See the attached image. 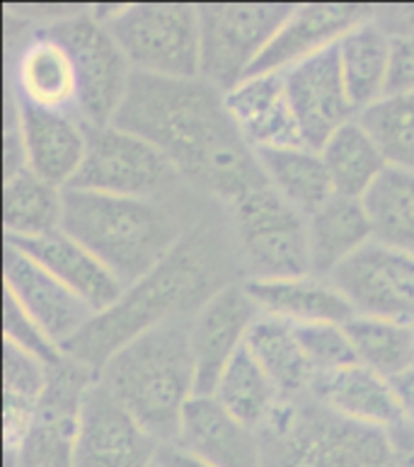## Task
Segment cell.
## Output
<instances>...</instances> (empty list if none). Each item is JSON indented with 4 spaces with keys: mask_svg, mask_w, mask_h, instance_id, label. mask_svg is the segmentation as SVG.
Listing matches in <instances>:
<instances>
[{
    "mask_svg": "<svg viewBox=\"0 0 414 467\" xmlns=\"http://www.w3.org/2000/svg\"><path fill=\"white\" fill-rule=\"evenodd\" d=\"M213 398L254 431L272 417V411L281 402L279 390L247 347H243L228 363L213 390Z\"/></svg>",
    "mask_w": 414,
    "mask_h": 467,
    "instance_id": "obj_32",
    "label": "cell"
},
{
    "mask_svg": "<svg viewBox=\"0 0 414 467\" xmlns=\"http://www.w3.org/2000/svg\"><path fill=\"white\" fill-rule=\"evenodd\" d=\"M264 180L303 216H313L335 196L323 155L313 148H264L254 150Z\"/></svg>",
    "mask_w": 414,
    "mask_h": 467,
    "instance_id": "obj_26",
    "label": "cell"
},
{
    "mask_svg": "<svg viewBox=\"0 0 414 467\" xmlns=\"http://www.w3.org/2000/svg\"><path fill=\"white\" fill-rule=\"evenodd\" d=\"M175 446L213 467H262L260 436L213 395H194L180 421Z\"/></svg>",
    "mask_w": 414,
    "mask_h": 467,
    "instance_id": "obj_20",
    "label": "cell"
},
{
    "mask_svg": "<svg viewBox=\"0 0 414 467\" xmlns=\"http://www.w3.org/2000/svg\"><path fill=\"white\" fill-rule=\"evenodd\" d=\"M245 288L262 315L276 317L288 325H347L354 317L349 300L332 286L330 279L303 274L288 279L245 281Z\"/></svg>",
    "mask_w": 414,
    "mask_h": 467,
    "instance_id": "obj_24",
    "label": "cell"
},
{
    "mask_svg": "<svg viewBox=\"0 0 414 467\" xmlns=\"http://www.w3.org/2000/svg\"><path fill=\"white\" fill-rule=\"evenodd\" d=\"M393 39L371 20L361 22L337 44L339 66L357 112L386 98Z\"/></svg>",
    "mask_w": 414,
    "mask_h": 467,
    "instance_id": "obj_30",
    "label": "cell"
},
{
    "mask_svg": "<svg viewBox=\"0 0 414 467\" xmlns=\"http://www.w3.org/2000/svg\"><path fill=\"white\" fill-rule=\"evenodd\" d=\"M98 373L66 356L49 370V380L36 405L35 421L13 453L7 467H76L78 419L88 388Z\"/></svg>",
    "mask_w": 414,
    "mask_h": 467,
    "instance_id": "obj_11",
    "label": "cell"
},
{
    "mask_svg": "<svg viewBox=\"0 0 414 467\" xmlns=\"http://www.w3.org/2000/svg\"><path fill=\"white\" fill-rule=\"evenodd\" d=\"M320 155L335 194L347 199H366V194L376 187V182L390 168L380 148L373 143L364 126L358 124V119L332 133Z\"/></svg>",
    "mask_w": 414,
    "mask_h": 467,
    "instance_id": "obj_29",
    "label": "cell"
},
{
    "mask_svg": "<svg viewBox=\"0 0 414 467\" xmlns=\"http://www.w3.org/2000/svg\"><path fill=\"white\" fill-rule=\"evenodd\" d=\"M295 337L301 342V349L308 358L313 373L345 368L351 363H358L354 347L345 332V325H330V322H317V325H298Z\"/></svg>",
    "mask_w": 414,
    "mask_h": 467,
    "instance_id": "obj_35",
    "label": "cell"
},
{
    "mask_svg": "<svg viewBox=\"0 0 414 467\" xmlns=\"http://www.w3.org/2000/svg\"><path fill=\"white\" fill-rule=\"evenodd\" d=\"M405 92H414V36L393 39L390 44L386 95H405Z\"/></svg>",
    "mask_w": 414,
    "mask_h": 467,
    "instance_id": "obj_38",
    "label": "cell"
},
{
    "mask_svg": "<svg viewBox=\"0 0 414 467\" xmlns=\"http://www.w3.org/2000/svg\"><path fill=\"white\" fill-rule=\"evenodd\" d=\"M371 240H376V235L364 199L335 194L313 216H308L310 269L316 276L327 279Z\"/></svg>",
    "mask_w": 414,
    "mask_h": 467,
    "instance_id": "obj_25",
    "label": "cell"
},
{
    "mask_svg": "<svg viewBox=\"0 0 414 467\" xmlns=\"http://www.w3.org/2000/svg\"><path fill=\"white\" fill-rule=\"evenodd\" d=\"M371 17V5H294L247 78L286 73L303 61L337 47L351 29Z\"/></svg>",
    "mask_w": 414,
    "mask_h": 467,
    "instance_id": "obj_18",
    "label": "cell"
},
{
    "mask_svg": "<svg viewBox=\"0 0 414 467\" xmlns=\"http://www.w3.org/2000/svg\"><path fill=\"white\" fill-rule=\"evenodd\" d=\"M7 90L47 112L80 117V85L73 57L47 27L29 29L7 58Z\"/></svg>",
    "mask_w": 414,
    "mask_h": 467,
    "instance_id": "obj_14",
    "label": "cell"
},
{
    "mask_svg": "<svg viewBox=\"0 0 414 467\" xmlns=\"http://www.w3.org/2000/svg\"><path fill=\"white\" fill-rule=\"evenodd\" d=\"M225 209L245 281L313 274L308 218L269 184L247 192Z\"/></svg>",
    "mask_w": 414,
    "mask_h": 467,
    "instance_id": "obj_7",
    "label": "cell"
},
{
    "mask_svg": "<svg viewBox=\"0 0 414 467\" xmlns=\"http://www.w3.org/2000/svg\"><path fill=\"white\" fill-rule=\"evenodd\" d=\"M98 378L160 446L175 443L184 407L197 395L190 320L139 335L99 368Z\"/></svg>",
    "mask_w": 414,
    "mask_h": 467,
    "instance_id": "obj_4",
    "label": "cell"
},
{
    "mask_svg": "<svg viewBox=\"0 0 414 467\" xmlns=\"http://www.w3.org/2000/svg\"><path fill=\"white\" fill-rule=\"evenodd\" d=\"M225 109L253 150L305 146L284 73L245 78L225 92Z\"/></svg>",
    "mask_w": 414,
    "mask_h": 467,
    "instance_id": "obj_19",
    "label": "cell"
},
{
    "mask_svg": "<svg viewBox=\"0 0 414 467\" xmlns=\"http://www.w3.org/2000/svg\"><path fill=\"white\" fill-rule=\"evenodd\" d=\"M153 467H162V465H158V462H155V465Z\"/></svg>",
    "mask_w": 414,
    "mask_h": 467,
    "instance_id": "obj_43",
    "label": "cell"
},
{
    "mask_svg": "<svg viewBox=\"0 0 414 467\" xmlns=\"http://www.w3.org/2000/svg\"><path fill=\"white\" fill-rule=\"evenodd\" d=\"M373 22H376L390 39L414 36V5L373 7Z\"/></svg>",
    "mask_w": 414,
    "mask_h": 467,
    "instance_id": "obj_39",
    "label": "cell"
},
{
    "mask_svg": "<svg viewBox=\"0 0 414 467\" xmlns=\"http://www.w3.org/2000/svg\"><path fill=\"white\" fill-rule=\"evenodd\" d=\"M294 5L233 3L199 5L202 78L216 90L231 92L243 83Z\"/></svg>",
    "mask_w": 414,
    "mask_h": 467,
    "instance_id": "obj_10",
    "label": "cell"
},
{
    "mask_svg": "<svg viewBox=\"0 0 414 467\" xmlns=\"http://www.w3.org/2000/svg\"><path fill=\"white\" fill-rule=\"evenodd\" d=\"M73 57L85 126H109L127 99L134 68L95 10H68L42 25Z\"/></svg>",
    "mask_w": 414,
    "mask_h": 467,
    "instance_id": "obj_9",
    "label": "cell"
},
{
    "mask_svg": "<svg viewBox=\"0 0 414 467\" xmlns=\"http://www.w3.org/2000/svg\"><path fill=\"white\" fill-rule=\"evenodd\" d=\"M114 126L153 143L191 192L223 206L267 184L257 155L225 109V95L204 78L134 73Z\"/></svg>",
    "mask_w": 414,
    "mask_h": 467,
    "instance_id": "obj_1",
    "label": "cell"
},
{
    "mask_svg": "<svg viewBox=\"0 0 414 467\" xmlns=\"http://www.w3.org/2000/svg\"><path fill=\"white\" fill-rule=\"evenodd\" d=\"M390 385H393L395 400H398V407H400L402 421L414 426V366L398 378H393Z\"/></svg>",
    "mask_w": 414,
    "mask_h": 467,
    "instance_id": "obj_41",
    "label": "cell"
},
{
    "mask_svg": "<svg viewBox=\"0 0 414 467\" xmlns=\"http://www.w3.org/2000/svg\"><path fill=\"white\" fill-rule=\"evenodd\" d=\"M247 351L254 356L262 370L279 390L281 400L305 398L313 383V368L303 354L295 327L276 317L260 315L250 329L245 342Z\"/></svg>",
    "mask_w": 414,
    "mask_h": 467,
    "instance_id": "obj_27",
    "label": "cell"
},
{
    "mask_svg": "<svg viewBox=\"0 0 414 467\" xmlns=\"http://www.w3.org/2000/svg\"><path fill=\"white\" fill-rule=\"evenodd\" d=\"M354 313L414 325V257L378 240L327 276Z\"/></svg>",
    "mask_w": 414,
    "mask_h": 467,
    "instance_id": "obj_12",
    "label": "cell"
},
{
    "mask_svg": "<svg viewBox=\"0 0 414 467\" xmlns=\"http://www.w3.org/2000/svg\"><path fill=\"white\" fill-rule=\"evenodd\" d=\"M17 99V98H15ZM27 170L58 189H68L88 150V126L76 114L47 112L17 99Z\"/></svg>",
    "mask_w": 414,
    "mask_h": 467,
    "instance_id": "obj_21",
    "label": "cell"
},
{
    "mask_svg": "<svg viewBox=\"0 0 414 467\" xmlns=\"http://www.w3.org/2000/svg\"><path fill=\"white\" fill-rule=\"evenodd\" d=\"M245 281L231 284L190 320V347L197 370V395H213L218 380L247 342L250 329L260 317Z\"/></svg>",
    "mask_w": 414,
    "mask_h": 467,
    "instance_id": "obj_15",
    "label": "cell"
},
{
    "mask_svg": "<svg viewBox=\"0 0 414 467\" xmlns=\"http://www.w3.org/2000/svg\"><path fill=\"white\" fill-rule=\"evenodd\" d=\"M129 58L134 73L194 80L202 78L199 5L140 3L95 10Z\"/></svg>",
    "mask_w": 414,
    "mask_h": 467,
    "instance_id": "obj_6",
    "label": "cell"
},
{
    "mask_svg": "<svg viewBox=\"0 0 414 467\" xmlns=\"http://www.w3.org/2000/svg\"><path fill=\"white\" fill-rule=\"evenodd\" d=\"M262 467H395L386 431L354 424L316 400H281L257 429Z\"/></svg>",
    "mask_w": 414,
    "mask_h": 467,
    "instance_id": "obj_5",
    "label": "cell"
},
{
    "mask_svg": "<svg viewBox=\"0 0 414 467\" xmlns=\"http://www.w3.org/2000/svg\"><path fill=\"white\" fill-rule=\"evenodd\" d=\"M3 276L5 291L61 349L98 317L95 307L10 243L3 250Z\"/></svg>",
    "mask_w": 414,
    "mask_h": 467,
    "instance_id": "obj_16",
    "label": "cell"
},
{
    "mask_svg": "<svg viewBox=\"0 0 414 467\" xmlns=\"http://www.w3.org/2000/svg\"><path fill=\"white\" fill-rule=\"evenodd\" d=\"M158 451L160 443L98 378L80 407L76 467H153Z\"/></svg>",
    "mask_w": 414,
    "mask_h": 467,
    "instance_id": "obj_13",
    "label": "cell"
},
{
    "mask_svg": "<svg viewBox=\"0 0 414 467\" xmlns=\"http://www.w3.org/2000/svg\"><path fill=\"white\" fill-rule=\"evenodd\" d=\"M206 202L191 189L165 202L66 189L61 231L129 288L175 250Z\"/></svg>",
    "mask_w": 414,
    "mask_h": 467,
    "instance_id": "obj_3",
    "label": "cell"
},
{
    "mask_svg": "<svg viewBox=\"0 0 414 467\" xmlns=\"http://www.w3.org/2000/svg\"><path fill=\"white\" fill-rule=\"evenodd\" d=\"M388 448L395 467H414V426L398 421L386 431Z\"/></svg>",
    "mask_w": 414,
    "mask_h": 467,
    "instance_id": "obj_40",
    "label": "cell"
},
{
    "mask_svg": "<svg viewBox=\"0 0 414 467\" xmlns=\"http://www.w3.org/2000/svg\"><path fill=\"white\" fill-rule=\"evenodd\" d=\"M286 90L305 146L323 150L335 131L357 119L339 66L337 47L286 70Z\"/></svg>",
    "mask_w": 414,
    "mask_h": 467,
    "instance_id": "obj_17",
    "label": "cell"
},
{
    "mask_svg": "<svg viewBox=\"0 0 414 467\" xmlns=\"http://www.w3.org/2000/svg\"><path fill=\"white\" fill-rule=\"evenodd\" d=\"M345 332L358 363L388 380L414 366V325L354 315Z\"/></svg>",
    "mask_w": 414,
    "mask_h": 467,
    "instance_id": "obj_31",
    "label": "cell"
},
{
    "mask_svg": "<svg viewBox=\"0 0 414 467\" xmlns=\"http://www.w3.org/2000/svg\"><path fill=\"white\" fill-rule=\"evenodd\" d=\"M3 342L15 344L25 354L35 356L49 368L58 366L66 358V351L29 317L17 300L5 291L3 300Z\"/></svg>",
    "mask_w": 414,
    "mask_h": 467,
    "instance_id": "obj_36",
    "label": "cell"
},
{
    "mask_svg": "<svg viewBox=\"0 0 414 467\" xmlns=\"http://www.w3.org/2000/svg\"><path fill=\"white\" fill-rule=\"evenodd\" d=\"M238 281H245V272L228 209L209 199L175 250L99 313L66 347V356L99 373L124 344L168 322L191 320L218 291Z\"/></svg>",
    "mask_w": 414,
    "mask_h": 467,
    "instance_id": "obj_2",
    "label": "cell"
},
{
    "mask_svg": "<svg viewBox=\"0 0 414 467\" xmlns=\"http://www.w3.org/2000/svg\"><path fill=\"white\" fill-rule=\"evenodd\" d=\"M357 119L390 168L414 172V92L386 95Z\"/></svg>",
    "mask_w": 414,
    "mask_h": 467,
    "instance_id": "obj_34",
    "label": "cell"
},
{
    "mask_svg": "<svg viewBox=\"0 0 414 467\" xmlns=\"http://www.w3.org/2000/svg\"><path fill=\"white\" fill-rule=\"evenodd\" d=\"M15 244L29 259L47 269L51 276H57L61 284L78 293L80 298L99 313H105L124 296L127 286L92 254L88 247L66 235L64 231L51 235L35 237V240H7Z\"/></svg>",
    "mask_w": 414,
    "mask_h": 467,
    "instance_id": "obj_23",
    "label": "cell"
},
{
    "mask_svg": "<svg viewBox=\"0 0 414 467\" xmlns=\"http://www.w3.org/2000/svg\"><path fill=\"white\" fill-rule=\"evenodd\" d=\"M364 203L376 240L414 257V172L388 168Z\"/></svg>",
    "mask_w": 414,
    "mask_h": 467,
    "instance_id": "obj_33",
    "label": "cell"
},
{
    "mask_svg": "<svg viewBox=\"0 0 414 467\" xmlns=\"http://www.w3.org/2000/svg\"><path fill=\"white\" fill-rule=\"evenodd\" d=\"M49 370L39 358L25 354L15 344L3 342V395L39 405Z\"/></svg>",
    "mask_w": 414,
    "mask_h": 467,
    "instance_id": "obj_37",
    "label": "cell"
},
{
    "mask_svg": "<svg viewBox=\"0 0 414 467\" xmlns=\"http://www.w3.org/2000/svg\"><path fill=\"white\" fill-rule=\"evenodd\" d=\"M68 189L165 202L187 192L182 175L153 143L119 126H88V150Z\"/></svg>",
    "mask_w": 414,
    "mask_h": 467,
    "instance_id": "obj_8",
    "label": "cell"
},
{
    "mask_svg": "<svg viewBox=\"0 0 414 467\" xmlns=\"http://www.w3.org/2000/svg\"><path fill=\"white\" fill-rule=\"evenodd\" d=\"M64 192L29 170L3 182V228L7 240H35L61 231Z\"/></svg>",
    "mask_w": 414,
    "mask_h": 467,
    "instance_id": "obj_28",
    "label": "cell"
},
{
    "mask_svg": "<svg viewBox=\"0 0 414 467\" xmlns=\"http://www.w3.org/2000/svg\"><path fill=\"white\" fill-rule=\"evenodd\" d=\"M155 462L162 467H213V465H209V462L199 461V458L190 455L187 451H182L180 446H175V443H170V446H160V451H158V461Z\"/></svg>",
    "mask_w": 414,
    "mask_h": 467,
    "instance_id": "obj_42",
    "label": "cell"
},
{
    "mask_svg": "<svg viewBox=\"0 0 414 467\" xmlns=\"http://www.w3.org/2000/svg\"><path fill=\"white\" fill-rule=\"evenodd\" d=\"M308 395L320 407L354 424L388 431L390 426L402 421L390 380L366 368L364 363L317 373L310 383Z\"/></svg>",
    "mask_w": 414,
    "mask_h": 467,
    "instance_id": "obj_22",
    "label": "cell"
}]
</instances>
